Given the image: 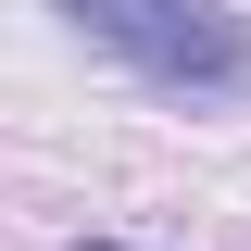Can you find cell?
I'll return each instance as SVG.
<instances>
[{"instance_id":"2","label":"cell","mask_w":251,"mask_h":251,"mask_svg":"<svg viewBox=\"0 0 251 251\" xmlns=\"http://www.w3.org/2000/svg\"><path fill=\"white\" fill-rule=\"evenodd\" d=\"M75 251H126V239H75Z\"/></svg>"},{"instance_id":"1","label":"cell","mask_w":251,"mask_h":251,"mask_svg":"<svg viewBox=\"0 0 251 251\" xmlns=\"http://www.w3.org/2000/svg\"><path fill=\"white\" fill-rule=\"evenodd\" d=\"M50 13L163 100H251V25L226 0H50Z\"/></svg>"}]
</instances>
